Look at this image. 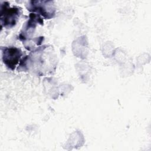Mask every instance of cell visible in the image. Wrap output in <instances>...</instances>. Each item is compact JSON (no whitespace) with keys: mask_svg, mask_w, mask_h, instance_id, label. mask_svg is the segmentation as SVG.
Wrapping results in <instances>:
<instances>
[{"mask_svg":"<svg viewBox=\"0 0 151 151\" xmlns=\"http://www.w3.org/2000/svg\"><path fill=\"white\" fill-rule=\"evenodd\" d=\"M51 47L44 45L32 51L23 58L19 67L23 71H32L38 75L43 76L55 70L56 61Z\"/></svg>","mask_w":151,"mask_h":151,"instance_id":"obj_1","label":"cell"},{"mask_svg":"<svg viewBox=\"0 0 151 151\" xmlns=\"http://www.w3.org/2000/svg\"><path fill=\"white\" fill-rule=\"evenodd\" d=\"M2 58L4 64L9 69L14 70L21 61V58L22 55L21 50L16 47H9L1 48Z\"/></svg>","mask_w":151,"mask_h":151,"instance_id":"obj_4","label":"cell"},{"mask_svg":"<svg viewBox=\"0 0 151 151\" xmlns=\"http://www.w3.org/2000/svg\"><path fill=\"white\" fill-rule=\"evenodd\" d=\"M21 14V8L16 6L10 7L8 2H3L1 5L0 12L1 27L9 29L15 26Z\"/></svg>","mask_w":151,"mask_h":151,"instance_id":"obj_2","label":"cell"},{"mask_svg":"<svg viewBox=\"0 0 151 151\" xmlns=\"http://www.w3.org/2000/svg\"><path fill=\"white\" fill-rule=\"evenodd\" d=\"M26 6L28 11L47 19L53 18L55 14V8L52 1H31L28 2Z\"/></svg>","mask_w":151,"mask_h":151,"instance_id":"obj_3","label":"cell"}]
</instances>
